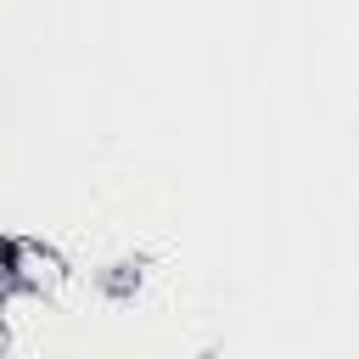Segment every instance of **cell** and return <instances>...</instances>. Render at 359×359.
<instances>
[{
	"instance_id": "obj_1",
	"label": "cell",
	"mask_w": 359,
	"mask_h": 359,
	"mask_svg": "<svg viewBox=\"0 0 359 359\" xmlns=\"http://www.w3.org/2000/svg\"><path fill=\"white\" fill-rule=\"evenodd\" d=\"M17 264H22V241L0 236V269H6V275H17Z\"/></svg>"
}]
</instances>
